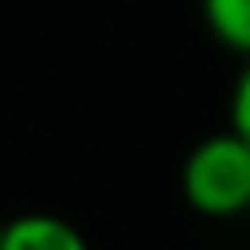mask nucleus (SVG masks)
Segmentation results:
<instances>
[{
    "label": "nucleus",
    "instance_id": "obj_3",
    "mask_svg": "<svg viewBox=\"0 0 250 250\" xmlns=\"http://www.w3.org/2000/svg\"><path fill=\"white\" fill-rule=\"evenodd\" d=\"M202 18L224 48L250 62V0H202Z\"/></svg>",
    "mask_w": 250,
    "mask_h": 250
},
{
    "label": "nucleus",
    "instance_id": "obj_2",
    "mask_svg": "<svg viewBox=\"0 0 250 250\" xmlns=\"http://www.w3.org/2000/svg\"><path fill=\"white\" fill-rule=\"evenodd\" d=\"M0 250H88V242L70 220L31 211V215L0 224Z\"/></svg>",
    "mask_w": 250,
    "mask_h": 250
},
{
    "label": "nucleus",
    "instance_id": "obj_1",
    "mask_svg": "<svg viewBox=\"0 0 250 250\" xmlns=\"http://www.w3.org/2000/svg\"><path fill=\"white\" fill-rule=\"evenodd\" d=\"M185 202L207 220H233L250 211V145L229 127L198 141L180 167Z\"/></svg>",
    "mask_w": 250,
    "mask_h": 250
},
{
    "label": "nucleus",
    "instance_id": "obj_4",
    "mask_svg": "<svg viewBox=\"0 0 250 250\" xmlns=\"http://www.w3.org/2000/svg\"><path fill=\"white\" fill-rule=\"evenodd\" d=\"M229 127L242 136L250 145V62L246 70L237 75V83H233V105H229Z\"/></svg>",
    "mask_w": 250,
    "mask_h": 250
}]
</instances>
